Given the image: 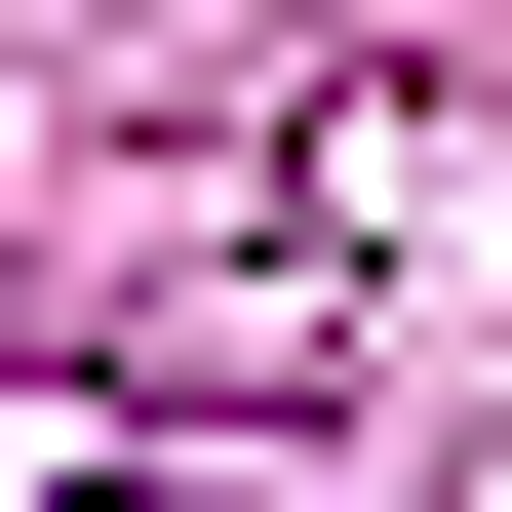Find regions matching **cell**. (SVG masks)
Listing matches in <instances>:
<instances>
[]
</instances>
